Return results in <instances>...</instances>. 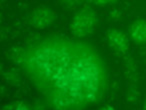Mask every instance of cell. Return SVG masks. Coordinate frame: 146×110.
Returning a JSON list of instances; mask_svg holds the SVG:
<instances>
[{
    "label": "cell",
    "mask_w": 146,
    "mask_h": 110,
    "mask_svg": "<svg viewBox=\"0 0 146 110\" xmlns=\"http://www.w3.org/2000/svg\"><path fill=\"white\" fill-rule=\"evenodd\" d=\"M19 63L41 99L53 110H87L109 87L105 60L83 41L43 37L21 51Z\"/></svg>",
    "instance_id": "obj_1"
},
{
    "label": "cell",
    "mask_w": 146,
    "mask_h": 110,
    "mask_svg": "<svg viewBox=\"0 0 146 110\" xmlns=\"http://www.w3.org/2000/svg\"><path fill=\"white\" fill-rule=\"evenodd\" d=\"M97 18L92 9L84 8L78 11L70 24L71 32L76 37H84L93 32L96 26Z\"/></svg>",
    "instance_id": "obj_2"
},
{
    "label": "cell",
    "mask_w": 146,
    "mask_h": 110,
    "mask_svg": "<svg viewBox=\"0 0 146 110\" xmlns=\"http://www.w3.org/2000/svg\"><path fill=\"white\" fill-rule=\"evenodd\" d=\"M56 19L54 10L46 6L36 7L31 11L28 17V23L37 29H43L50 26Z\"/></svg>",
    "instance_id": "obj_3"
},
{
    "label": "cell",
    "mask_w": 146,
    "mask_h": 110,
    "mask_svg": "<svg viewBox=\"0 0 146 110\" xmlns=\"http://www.w3.org/2000/svg\"><path fill=\"white\" fill-rule=\"evenodd\" d=\"M106 41L113 52L124 54L129 48V39L125 33L116 28H111L106 33Z\"/></svg>",
    "instance_id": "obj_4"
},
{
    "label": "cell",
    "mask_w": 146,
    "mask_h": 110,
    "mask_svg": "<svg viewBox=\"0 0 146 110\" xmlns=\"http://www.w3.org/2000/svg\"><path fill=\"white\" fill-rule=\"evenodd\" d=\"M130 38L138 44H146V19H138L129 27Z\"/></svg>",
    "instance_id": "obj_5"
},
{
    "label": "cell",
    "mask_w": 146,
    "mask_h": 110,
    "mask_svg": "<svg viewBox=\"0 0 146 110\" xmlns=\"http://www.w3.org/2000/svg\"><path fill=\"white\" fill-rule=\"evenodd\" d=\"M1 110H30V108L23 102L14 101L1 106Z\"/></svg>",
    "instance_id": "obj_6"
},
{
    "label": "cell",
    "mask_w": 146,
    "mask_h": 110,
    "mask_svg": "<svg viewBox=\"0 0 146 110\" xmlns=\"http://www.w3.org/2000/svg\"><path fill=\"white\" fill-rule=\"evenodd\" d=\"M97 110H115L112 106H109V105H104V106H101L99 107Z\"/></svg>",
    "instance_id": "obj_7"
},
{
    "label": "cell",
    "mask_w": 146,
    "mask_h": 110,
    "mask_svg": "<svg viewBox=\"0 0 146 110\" xmlns=\"http://www.w3.org/2000/svg\"><path fill=\"white\" fill-rule=\"evenodd\" d=\"M143 110H146V98L144 100V103H143Z\"/></svg>",
    "instance_id": "obj_8"
}]
</instances>
